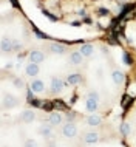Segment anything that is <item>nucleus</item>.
I'll list each match as a JSON object with an SVG mask.
<instances>
[{"instance_id":"obj_13","label":"nucleus","mask_w":136,"mask_h":147,"mask_svg":"<svg viewBox=\"0 0 136 147\" xmlns=\"http://www.w3.org/2000/svg\"><path fill=\"white\" fill-rule=\"evenodd\" d=\"M82 59H83V56L81 54V51H74V53L70 54V61H71V63H74V65H81Z\"/></svg>"},{"instance_id":"obj_4","label":"nucleus","mask_w":136,"mask_h":147,"mask_svg":"<svg viewBox=\"0 0 136 147\" xmlns=\"http://www.w3.org/2000/svg\"><path fill=\"white\" fill-rule=\"evenodd\" d=\"M43 59H45V54L39 50H34L30 53V62H33V63H40L43 62Z\"/></svg>"},{"instance_id":"obj_21","label":"nucleus","mask_w":136,"mask_h":147,"mask_svg":"<svg viewBox=\"0 0 136 147\" xmlns=\"http://www.w3.org/2000/svg\"><path fill=\"white\" fill-rule=\"evenodd\" d=\"M42 107H43V110H45V112H53V104H51V102H45Z\"/></svg>"},{"instance_id":"obj_28","label":"nucleus","mask_w":136,"mask_h":147,"mask_svg":"<svg viewBox=\"0 0 136 147\" xmlns=\"http://www.w3.org/2000/svg\"><path fill=\"white\" fill-rule=\"evenodd\" d=\"M79 16H82V17H83V16H85V11L81 9V11H79Z\"/></svg>"},{"instance_id":"obj_17","label":"nucleus","mask_w":136,"mask_h":147,"mask_svg":"<svg viewBox=\"0 0 136 147\" xmlns=\"http://www.w3.org/2000/svg\"><path fill=\"white\" fill-rule=\"evenodd\" d=\"M111 76H113V81H114L118 85L124 82V73H121V71H118V70L113 71V74H111Z\"/></svg>"},{"instance_id":"obj_7","label":"nucleus","mask_w":136,"mask_h":147,"mask_svg":"<svg viewBox=\"0 0 136 147\" xmlns=\"http://www.w3.org/2000/svg\"><path fill=\"white\" fill-rule=\"evenodd\" d=\"M15 105H17L15 98L11 96V94H5V98H3V107L5 109H11V107H15Z\"/></svg>"},{"instance_id":"obj_3","label":"nucleus","mask_w":136,"mask_h":147,"mask_svg":"<svg viewBox=\"0 0 136 147\" xmlns=\"http://www.w3.org/2000/svg\"><path fill=\"white\" fill-rule=\"evenodd\" d=\"M82 141L87 142V144H94V142L99 141V135L96 132H85L82 136Z\"/></svg>"},{"instance_id":"obj_16","label":"nucleus","mask_w":136,"mask_h":147,"mask_svg":"<svg viewBox=\"0 0 136 147\" xmlns=\"http://www.w3.org/2000/svg\"><path fill=\"white\" fill-rule=\"evenodd\" d=\"M39 132H40V135H42V136H45V138H51V136H53V133H51V125H48V124L40 125Z\"/></svg>"},{"instance_id":"obj_6","label":"nucleus","mask_w":136,"mask_h":147,"mask_svg":"<svg viewBox=\"0 0 136 147\" xmlns=\"http://www.w3.org/2000/svg\"><path fill=\"white\" fill-rule=\"evenodd\" d=\"M98 105H99V101H98V99L87 98L85 107H87V110H88V112H96V110H98Z\"/></svg>"},{"instance_id":"obj_22","label":"nucleus","mask_w":136,"mask_h":147,"mask_svg":"<svg viewBox=\"0 0 136 147\" xmlns=\"http://www.w3.org/2000/svg\"><path fill=\"white\" fill-rule=\"evenodd\" d=\"M33 31H34V34H37V36H39V37H40V39H46V36L43 34L42 31H39L37 28H36V26H33Z\"/></svg>"},{"instance_id":"obj_5","label":"nucleus","mask_w":136,"mask_h":147,"mask_svg":"<svg viewBox=\"0 0 136 147\" xmlns=\"http://www.w3.org/2000/svg\"><path fill=\"white\" fill-rule=\"evenodd\" d=\"M13 48H19V43H15L13 40H9V39L3 37L2 39V50L3 51H11Z\"/></svg>"},{"instance_id":"obj_9","label":"nucleus","mask_w":136,"mask_h":147,"mask_svg":"<svg viewBox=\"0 0 136 147\" xmlns=\"http://www.w3.org/2000/svg\"><path fill=\"white\" fill-rule=\"evenodd\" d=\"M22 121L23 122H26V124H30V122H33L34 119H36V113L34 112H31V110H25V112L22 113Z\"/></svg>"},{"instance_id":"obj_14","label":"nucleus","mask_w":136,"mask_h":147,"mask_svg":"<svg viewBox=\"0 0 136 147\" xmlns=\"http://www.w3.org/2000/svg\"><path fill=\"white\" fill-rule=\"evenodd\" d=\"M50 51L54 54H63L65 53V47L61 45V43H51L50 45Z\"/></svg>"},{"instance_id":"obj_15","label":"nucleus","mask_w":136,"mask_h":147,"mask_svg":"<svg viewBox=\"0 0 136 147\" xmlns=\"http://www.w3.org/2000/svg\"><path fill=\"white\" fill-rule=\"evenodd\" d=\"M62 85H63V82L61 81V79L54 78L53 79V84H51V91H53V93H59V91L62 90Z\"/></svg>"},{"instance_id":"obj_29","label":"nucleus","mask_w":136,"mask_h":147,"mask_svg":"<svg viewBox=\"0 0 136 147\" xmlns=\"http://www.w3.org/2000/svg\"><path fill=\"white\" fill-rule=\"evenodd\" d=\"M48 147H56V144H54V142H50V144H48Z\"/></svg>"},{"instance_id":"obj_27","label":"nucleus","mask_w":136,"mask_h":147,"mask_svg":"<svg viewBox=\"0 0 136 147\" xmlns=\"http://www.w3.org/2000/svg\"><path fill=\"white\" fill-rule=\"evenodd\" d=\"M30 102H31L33 105H36V107H40V102H39L37 99H36V101H30Z\"/></svg>"},{"instance_id":"obj_10","label":"nucleus","mask_w":136,"mask_h":147,"mask_svg":"<svg viewBox=\"0 0 136 147\" xmlns=\"http://www.w3.org/2000/svg\"><path fill=\"white\" fill-rule=\"evenodd\" d=\"M31 90H33L34 93H42V91L45 90V85H43V82H42V81L36 79V81L31 82Z\"/></svg>"},{"instance_id":"obj_19","label":"nucleus","mask_w":136,"mask_h":147,"mask_svg":"<svg viewBox=\"0 0 136 147\" xmlns=\"http://www.w3.org/2000/svg\"><path fill=\"white\" fill-rule=\"evenodd\" d=\"M121 133H122V136H127V135L130 133V124L129 122H122L121 124Z\"/></svg>"},{"instance_id":"obj_25","label":"nucleus","mask_w":136,"mask_h":147,"mask_svg":"<svg viewBox=\"0 0 136 147\" xmlns=\"http://www.w3.org/2000/svg\"><path fill=\"white\" fill-rule=\"evenodd\" d=\"M98 14H99V16H107V14H108V9H105V8H99V9H98Z\"/></svg>"},{"instance_id":"obj_1","label":"nucleus","mask_w":136,"mask_h":147,"mask_svg":"<svg viewBox=\"0 0 136 147\" xmlns=\"http://www.w3.org/2000/svg\"><path fill=\"white\" fill-rule=\"evenodd\" d=\"M62 132H63V136L65 138L73 140V138L77 136V127H76L74 122H67V124H63V127H62Z\"/></svg>"},{"instance_id":"obj_20","label":"nucleus","mask_w":136,"mask_h":147,"mask_svg":"<svg viewBox=\"0 0 136 147\" xmlns=\"http://www.w3.org/2000/svg\"><path fill=\"white\" fill-rule=\"evenodd\" d=\"M122 57H124V61H125L127 65H131V57L129 56V53H127V51H122Z\"/></svg>"},{"instance_id":"obj_12","label":"nucleus","mask_w":136,"mask_h":147,"mask_svg":"<svg viewBox=\"0 0 136 147\" xmlns=\"http://www.w3.org/2000/svg\"><path fill=\"white\" fill-rule=\"evenodd\" d=\"M93 51H94V48H93V45H91V43H83V45L81 47V54H82V56H85V57L91 56V54H93Z\"/></svg>"},{"instance_id":"obj_2","label":"nucleus","mask_w":136,"mask_h":147,"mask_svg":"<svg viewBox=\"0 0 136 147\" xmlns=\"http://www.w3.org/2000/svg\"><path fill=\"white\" fill-rule=\"evenodd\" d=\"M62 121H63V118H62V115H61V113L51 112V113H50V116H48V124H50L51 127H57V125H61V124H62Z\"/></svg>"},{"instance_id":"obj_26","label":"nucleus","mask_w":136,"mask_h":147,"mask_svg":"<svg viewBox=\"0 0 136 147\" xmlns=\"http://www.w3.org/2000/svg\"><path fill=\"white\" fill-rule=\"evenodd\" d=\"M43 14H45V16H46L48 19H51V20H54V22L57 20V17H54V16H51L50 13H48V11H43Z\"/></svg>"},{"instance_id":"obj_11","label":"nucleus","mask_w":136,"mask_h":147,"mask_svg":"<svg viewBox=\"0 0 136 147\" xmlns=\"http://www.w3.org/2000/svg\"><path fill=\"white\" fill-rule=\"evenodd\" d=\"M87 124L91 125V127L101 125V124H102V118H101V116H98V115H91V116L87 118Z\"/></svg>"},{"instance_id":"obj_18","label":"nucleus","mask_w":136,"mask_h":147,"mask_svg":"<svg viewBox=\"0 0 136 147\" xmlns=\"http://www.w3.org/2000/svg\"><path fill=\"white\" fill-rule=\"evenodd\" d=\"M68 82H70V84H79V82H81V74L79 73H73V74H70V76H68Z\"/></svg>"},{"instance_id":"obj_23","label":"nucleus","mask_w":136,"mask_h":147,"mask_svg":"<svg viewBox=\"0 0 136 147\" xmlns=\"http://www.w3.org/2000/svg\"><path fill=\"white\" fill-rule=\"evenodd\" d=\"M23 147H37V144H36V141L34 140H28L26 142H25V146Z\"/></svg>"},{"instance_id":"obj_24","label":"nucleus","mask_w":136,"mask_h":147,"mask_svg":"<svg viewBox=\"0 0 136 147\" xmlns=\"http://www.w3.org/2000/svg\"><path fill=\"white\" fill-rule=\"evenodd\" d=\"M87 98H93V99H98V101H99V94L96 93V91H88V94H87Z\"/></svg>"},{"instance_id":"obj_8","label":"nucleus","mask_w":136,"mask_h":147,"mask_svg":"<svg viewBox=\"0 0 136 147\" xmlns=\"http://www.w3.org/2000/svg\"><path fill=\"white\" fill-rule=\"evenodd\" d=\"M26 74L30 78H34L36 74H39V65L37 63H33V62H30L26 65Z\"/></svg>"}]
</instances>
